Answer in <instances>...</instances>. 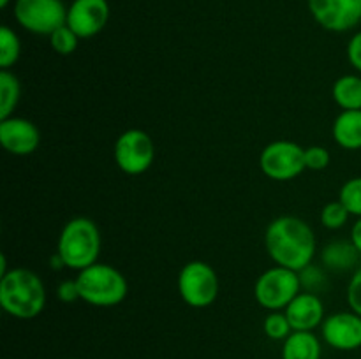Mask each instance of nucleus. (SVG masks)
<instances>
[{
	"instance_id": "32",
	"label": "nucleus",
	"mask_w": 361,
	"mask_h": 359,
	"mask_svg": "<svg viewBox=\"0 0 361 359\" xmlns=\"http://www.w3.org/2000/svg\"><path fill=\"white\" fill-rule=\"evenodd\" d=\"M9 2L11 0H0V7H4V9H6V7L9 6Z\"/></svg>"
},
{
	"instance_id": "28",
	"label": "nucleus",
	"mask_w": 361,
	"mask_h": 359,
	"mask_svg": "<svg viewBox=\"0 0 361 359\" xmlns=\"http://www.w3.org/2000/svg\"><path fill=\"white\" fill-rule=\"evenodd\" d=\"M348 60L353 67H355L356 73L361 74V30L356 32L348 42Z\"/></svg>"
},
{
	"instance_id": "21",
	"label": "nucleus",
	"mask_w": 361,
	"mask_h": 359,
	"mask_svg": "<svg viewBox=\"0 0 361 359\" xmlns=\"http://www.w3.org/2000/svg\"><path fill=\"white\" fill-rule=\"evenodd\" d=\"M263 331L270 340L284 341L293 333L291 322H289L286 312H270L263 322Z\"/></svg>"
},
{
	"instance_id": "22",
	"label": "nucleus",
	"mask_w": 361,
	"mask_h": 359,
	"mask_svg": "<svg viewBox=\"0 0 361 359\" xmlns=\"http://www.w3.org/2000/svg\"><path fill=\"white\" fill-rule=\"evenodd\" d=\"M338 201L348 208L349 213L355 215L356 218L361 217V176H355V178L348 180L341 187Z\"/></svg>"
},
{
	"instance_id": "7",
	"label": "nucleus",
	"mask_w": 361,
	"mask_h": 359,
	"mask_svg": "<svg viewBox=\"0 0 361 359\" xmlns=\"http://www.w3.org/2000/svg\"><path fill=\"white\" fill-rule=\"evenodd\" d=\"M113 157L122 172L137 176L147 172L155 160V144L150 134L141 129H127L116 137Z\"/></svg>"
},
{
	"instance_id": "26",
	"label": "nucleus",
	"mask_w": 361,
	"mask_h": 359,
	"mask_svg": "<svg viewBox=\"0 0 361 359\" xmlns=\"http://www.w3.org/2000/svg\"><path fill=\"white\" fill-rule=\"evenodd\" d=\"M330 151L324 146H309L305 148V165L310 171H323L330 165Z\"/></svg>"
},
{
	"instance_id": "9",
	"label": "nucleus",
	"mask_w": 361,
	"mask_h": 359,
	"mask_svg": "<svg viewBox=\"0 0 361 359\" xmlns=\"http://www.w3.org/2000/svg\"><path fill=\"white\" fill-rule=\"evenodd\" d=\"M14 18L18 25L35 35H51L67 21V7L62 0H16Z\"/></svg>"
},
{
	"instance_id": "23",
	"label": "nucleus",
	"mask_w": 361,
	"mask_h": 359,
	"mask_svg": "<svg viewBox=\"0 0 361 359\" xmlns=\"http://www.w3.org/2000/svg\"><path fill=\"white\" fill-rule=\"evenodd\" d=\"M349 217H351V213H349L348 208L338 199L324 204V208L321 210V224L326 229H331V231H337V229L344 227L348 224Z\"/></svg>"
},
{
	"instance_id": "10",
	"label": "nucleus",
	"mask_w": 361,
	"mask_h": 359,
	"mask_svg": "<svg viewBox=\"0 0 361 359\" xmlns=\"http://www.w3.org/2000/svg\"><path fill=\"white\" fill-rule=\"evenodd\" d=\"M309 11L330 32H349L361 23V0H309Z\"/></svg>"
},
{
	"instance_id": "11",
	"label": "nucleus",
	"mask_w": 361,
	"mask_h": 359,
	"mask_svg": "<svg viewBox=\"0 0 361 359\" xmlns=\"http://www.w3.org/2000/svg\"><path fill=\"white\" fill-rule=\"evenodd\" d=\"M109 20L108 0H73L67 7L66 25L80 39H90L104 30Z\"/></svg>"
},
{
	"instance_id": "16",
	"label": "nucleus",
	"mask_w": 361,
	"mask_h": 359,
	"mask_svg": "<svg viewBox=\"0 0 361 359\" xmlns=\"http://www.w3.org/2000/svg\"><path fill=\"white\" fill-rule=\"evenodd\" d=\"M334 141L344 150H361V109L342 111L331 125Z\"/></svg>"
},
{
	"instance_id": "6",
	"label": "nucleus",
	"mask_w": 361,
	"mask_h": 359,
	"mask_svg": "<svg viewBox=\"0 0 361 359\" xmlns=\"http://www.w3.org/2000/svg\"><path fill=\"white\" fill-rule=\"evenodd\" d=\"M178 294L192 308H207L219 296V277L204 260H190L180 270L176 280Z\"/></svg>"
},
{
	"instance_id": "18",
	"label": "nucleus",
	"mask_w": 361,
	"mask_h": 359,
	"mask_svg": "<svg viewBox=\"0 0 361 359\" xmlns=\"http://www.w3.org/2000/svg\"><path fill=\"white\" fill-rule=\"evenodd\" d=\"M331 97L342 111L361 109V74H344L331 87Z\"/></svg>"
},
{
	"instance_id": "5",
	"label": "nucleus",
	"mask_w": 361,
	"mask_h": 359,
	"mask_svg": "<svg viewBox=\"0 0 361 359\" xmlns=\"http://www.w3.org/2000/svg\"><path fill=\"white\" fill-rule=\"evenodd\" d=\"M298 271L277 266L268 267L254 284V298L268 312H282L302 292Z\"/></svg>"
},
{
	"instance_id": "15",
	"label": "nucleus",
	"mask_w": 361,
	"mask_h": 359,
	"mask_svg": "<svg viewBox=\"0 0 361 359\" xmlns=\"http://www.w3.org/2000/svg\"><path fill=\"white\" fill-rule=\"evenodd\" d=\"M361 253L358 252L353 241L345 239H335L326 243L321 250V264L324 270L334 271V273H348L355 271L361 263Z\"/></svg>"
},
{
	"instance_id": "33",
	"label": "nucleus",
	"mask_w": 361,
	"mask_h": 359,
	"mask_svg": "<svg viewBox=\"0 0 361 359\" xmlns=\"http://www.w3.org/2000/svg\"><path fill=\"white\" fill-rule=\"evenodd\" d=\"M67 359H74V358H67Z\"/></svg>"
},
{
	"instance_id": "14",
	"label": "nucleus",
	"mask_w": 361,
	"mask_h": 359,
	"mask_svg": "<svg viewBox=\"0 0 361 359\" xmlns=\"http://www.w3.org/2000/svg\"><path fill=\"white\" fill-rule=\"evenodd\" d=\"M291 322L293 331H314L321 327L326 315H324V303L316 292L302 291L284 310Z\"/></svg>"
},
{
	"instance_id": "27",
	"label": "nucleus",
	"mask_w": 361,
	"mask_h": 359,
	"mask_svg": "<svg viewBox=\"0 0 361 359\" xmlns=\"http://www.w3.org/2000/svg\"><path fill=\"white\" fill-rule=\"evenodd\" d=\"M345 298H348L349 308L361 315V263L360 266L353 271L351 278H349Z\"/></svg>"
},
{
	"instance_id": "13",
	"label": "nucleus",
	"mask_w": 361,
	"mask_h": 359,
	"mask_svg": "<svg viewBox=\"0 0 361 359\" xmlns=\"http://www.w3.org/2000/svg\"><path fill=\"white\" fill-rule=\"evenodd\" d=\"M0 143L7 153L27 157L39 148L41 132L34 122L13 115L0 120Z\"/></svg>"
},
{
	"instance_id": "4",
	"label": "nucleus",
	"mask_w": 361,
	"mask_h": 359,
	"mask_svg": "<svg viewBox=\"0 0 361 359\" xmlns=\"http://www.w3.org/2000/svg\"><path fill=\"white\" fill-rule=\"evenodd\" d=\"M76 284L80 298L88 305L101 308L120 305L129 292L127 278L116 267L104 263H95L78 271Z\"/></svg>"
},
{
	"instance_id": "29",
	"label": "nucleus",
	"mask_w": 361,
	"mask_h": 359,
	"mask_svg": "<svg viewBox=\"0 0 361 359\" xmlns=\"http://www.w3.org/2000/svg\"><path fill=\"white\" fill-rule=\"evenodd\" d=\"M56 296L62 303H74L80 298V289H78L76 278L74 280H63L56 289Z\"/></svg>"
},
{
	"instance_id": "3",
	"label": "nucleus",
	"mask_w": 361,
	"mask_h": 359,
	"mask_svg": "<svg viewBox=\"0 0 361 359\" xmlns=\"http://www.w3.org/2000/svg\"><path fill=\"white\" fill-rule=\"evenodd\" d=\"M101 231L92 218H71L62 227L56 243V253L66 267L81 271L99 263L101 256Z\"/></svg>"
},
{
	"instance_id": "1",
	"label": "nucleus",
	"mask_w": 361,
	"mask_h": 359,
	"mask_svg": "<svg viewBox=\"0 0 361 359\" xmlns=\"http://www.w3.org/2000/svg\"><path fill=\"white\" fill-rule=\"evenodd\" d=\"M264 246L277 266L295 271L312 264L317 250L312 227L295 215H282L270 222L264 232Z\"/></svg>"
},
{
	"instance_id": "12",
	"label": "nucleus",
	"mask_w": 361,
	"mask_h": 359,
	"mask_svg": "<svg viewBox=\"0 0 361 359\" xmlns=\"http://www.w3.org/2000/svg\"><path fill=\"white\" fill-rule=\"evenodd\" d=\"M321 334L335 351H356L361 347V315L353 310L331 313L321 324Z\"/></svg>"
},
{
	"instance_id": "2",
	"label": "nucleus",
	"mask_w": 361,
	"mask_h": 359,
	"mask_svg": "<svg viewBox=\"0 0 361 359\" xmlns=\"http://www.w3.org/2000/svg\"><path fill=\"white\" fill-rule=\"evenodd\" d=\"M0 306L14 319L37 317L46 306V287L41 277L27 267H11L0 277Z\"/></svg>"
},
{
	"instance_id": "25",
	"label": "nucleus",
	"mask_w": 361,
	"mask_h": 359,
	"mask_svg": "<svg viewBox=\"0 0 361 359\" xmlns=\"http://www.w3.org/2000/svg\"><path fill=\"white\" fill-rule=\"evenodd\" d=\"M300 275V282H302V289L303 291H309V292H319L321 289L326 287V271L324 267L317 266V264H309L305 266L303 270L298 271Z\"/></svg>"
},
{
	"instance_id": "24",
	"label": "nucleus",
	"mask_w": 361,
	"mask_h": 359,
	"mask_svg": "<svg viewBox=\"0 0 361 359\" xmlns=\"http://www.w3.org/2000/svg\"><path fill=\"white\" fill-rule=\"evenodd\" d=\"M78 42H80V37H78L67 25L56 28V30L49 35V46H51L53 51L59 53V55L62 56H67L71 55V53L76 51Z\"/></svg>"
},
{
	"instance_id": "17",
	"label": "nucleus",
	"mask_w": 361,
	"mask_h": 359,
	"mask_svg": "<svg viewBox=\"0 0 361 359\" xmlns=\"http://www.w3.org/2000/svg\"><path fill=\"white\" fill-rule=\"evenodd\" d=\"M321 340L314 331H293L282 341V359H321Z\"/></svg>"
},
{
	"instance_id": "30",
	"label": "nucleus",
	"mask_w": 361,
	"mask_h": 359,
	"mask_svg": "<svg viewBox=\"0 0 361 359\" xmlns=\"http://www.w3.org/2000/svg\"><path fill=\"white\" fill-rule=\"evenodd\" d=\"M351 241L353 245L358 248V252L361 253V217L356 218V222L353 224V229H351Z\"/></svg>"
},
{
	"instance_id": "8",
	"label": "nucleus",
	"mask_w": 361,
	"mask_h": 359,
	"mask_svg": "<svg viewBox=\"0 0 361 359\" xmlns=\"http://www.w3.org/2000/svg\"><path fill=\"white\" fill-rule=\"evenodd\" d=\"M259 168L264 176L275 182L295 180L307 169L305 148H302L295 141H274L261 151Z\"/></svg>"
},
{
	"instance_id": "20",
	"label": "nucleus",
	"mask_w": 361,
	"mask_h": 359,
	"mask_svg": "<svg viewBox=\"0 0 361 359\" xmlns=\"http://www.w3.org/2000/svg\"><path fill=\"white\" fill-rule=\"evenodd\" d=\"M21 55V42L16 32L4 25L0 28V67L2 70H9L18 62Z\"/></svg>"
},
{
	"instance_id": "19",
	"label": "nucleus",
	"mask_w": 361,
	"mask_h": 359,
	"mask_svg": "<svg viewBox=\"0 0 361 359\" xmlns=\"http://www.w3.org/2000/svg\"><path fill=\"white\" fill-rule=\"evenodd\" d=\"M21 99V84L16 74L11 70H0V120L14 115Z\"/></svg>"
},
{
	"instance_id": "31",
	"label": "nucleus",
	"mask_w": 361,
	"mask_h": 359,
	"mask_svg": "<svg viewBox=\"0 0 361 359\" xmlns=\"http://www.w3.org/2000/svg\"><path fill=\"white\" fill-rule=\"evenodd\" d=\"M7 259H6V256H0V277H2V275H6L7 273Z\"/></svg>"
}]
</instances>
